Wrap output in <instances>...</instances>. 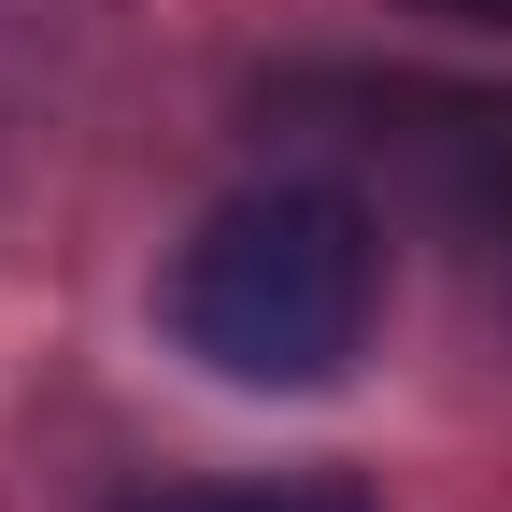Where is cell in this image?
Returning <instances> with one entry per match:
<instances>
[{
  "label": "cell",
  "mask_w": 512,
  "mask_h": 512,
  "mask_svg": "<svg viewBox=\"0 0 512 512\" xmlns=\"http://www.w3.org/2000/svg\"><path fill=\"white\" fill-rule=\"evenodd\" d=\"M128 512H370L356 484H157Z\"/></svg>",
  "instance_id": "7a4b0ae2"
},
{
  "label": "cell",
  "mask_w": 512,
  "mask_h": 512,
  "mask_svg": "<svg viewBox=\"0 0 512 512\" xmlns=\"http://www.w3.org/2000/svg\"><path fill=\"white\" fill-rule=\"evenodd\" d=\"M384 313V228L356 185H256L214 200L171 256V342L214 384H342Z\"/></svg>",
  "instance_id": "6da1fadb"
},
{
  "label": "cell",
  "mask_w": 512,
  "mask_h": 512,
  "mask_svg": "<svg viewBox=\"0 0 512 512\" xmlns=\"http://www.w3.org/2000/svg\"><path fill=\"white\" fill-rule=\"evenodd\" d=\"M484 242H498V256H512V200H498V214H484Z\"/></svg>",
  "instance_id": "277c9868"
},
{
  "label": "cell",
  "mask_w": 512,
  "mask_h": 512,
  "mask_svg": "<svg viewBox=\"0 0 512 512\" xmlns=\"http://www.w3.org/2000/svg\"><path fill=\"white\" fill-rule=\"evenodd\" d=\"M413 15H441V29H512V0H413Z\"/></svg>",
  "instance_id": "3957f363"
}]
</instances>
